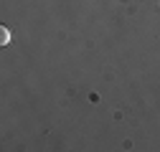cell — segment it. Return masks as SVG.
<instances>
[{
    "label": "cell",
    "instance_id": "obj_1",
    "mask_svg": "<svg viewBox=\"0 0 160 152\" xmlns=\"http://www.w3.org/2000/svg\"><path fill=\"white\" fill-rule=\"evenodd\" d=\"M10 43V31L5 26H0V46H8Z\"/></svg>",
    "mask_w": 160,
    "mask_h": 152
}]
</instances>
